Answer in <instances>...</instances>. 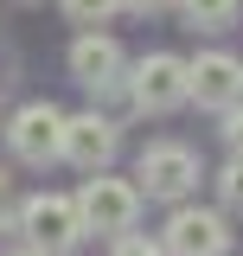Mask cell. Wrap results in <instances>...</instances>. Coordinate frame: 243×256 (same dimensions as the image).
Returning <instances> with one entry per match:
<instances>
[{"label":"cell","mask_w":243,"mask_h":256,"mask_svg":"<svg viewBox=\"0 0 243 256\" xmlns=\"http://www.w3.org/2000/svg\"><path fill=\"white\" fill-rule=\"evenodd\" d=\"M58 6H64V20H70V26H109L128 0H58Z\"/></svg>","instance_id":"11"},{"label":"cell","mask_w":243,"mask_h":256,"mask_svg":"<svg viewBox=\"0 0 243 256\" xmlns=\"http://www.w3.org/2000/svg\"><path fill=\"white\" fill-rule=\"evenodd\" d=\"M192 102L198 109H237L243 102V58H230V52H198L192 58Z\"/></svg>","instance_id":"8"},{"label":"cell","mask_w":243,"mask_h":256,"mask_svg":"<svg viewBox=\"0 0 243 256\" xmlns=\"http://www.w3.org/2000/svg\"><path fill=\"white\" fill-rule=\"evenodd\" d=\"M134 180H141V192H148V198L180 205L186 192L198 186V154H192V148H180V141H154L148 154H141V166H134Z\"/></svg>","instance_id":"5"},{"label":"cell","mask_w":243,"mask_h":256,"mask_svg":"<svg viewBox=\"0 0 243 256\" xmlns=\"http://www.w3.org/2000/svg\"><path fill=\"white\" fill-rule=\"evenodd\" d=\"M13 256H52V250H38V244H26V250H13Z\"/></svg>","instance_id":"17"},{"label":"cell","mask_w":243,"mask_h":256,"mask_svg":"<svg viewBox=\"0 0 243 256\" xmlns=\"http://www.w3.org/2000/svg\"><path fill=\"white\" fill-rule=\"evenodd\" d=\"M160 237H166V256H224L230 250V218L205 212V205H180Z\"/></svg>","instance_id":"7"},{"label":"cell","mask_w":243,"mask_h":256,"mask_svg":"<svg viewBox=\"0 0 243 256\" xmlns=\"http://www.w3.org/2000/svg\"><path fill=\"white\" fill-rule=\"evenodd\" d=\"M20 230H26V244H38V250H52V256H70L90 237L84 205L64 198V192H32L26 205H20Z\"/></svg>","instance_id":"1"},{"label":"cell","mask_w":243,"mask_h":256,"mask_svg":"<svg viewBox=\"0 0 243 256\" xmlns=\"http://www.w3.org/2000/svg\"><path fill=\"white\" fill-rule=\"evenodd\" d=\"M160 6H180V0H128V13H160Z\"/></svg>","instance_id":"15"},{"label":"cell","mask_w":243,"mask_h":256,"mask_svg":"<svg viewBox=\"0 0 243 256\" xmlns=\"http://www.w3.org/2000/svg\"><path fill=\"white\" fill-rule=\"evenodd\" d=\"M109 256H166V237H148V230H122Z\"/></svg>","instance_id":"12"},{"label":"cell","mask_w":243,"mask_h":256,"mask_svg":"<svg viewBox=\"0 0 243 256\" xmlns=\"http://www.w3.org/2000/svg\"><path fill=\"white\" fill-rule=\"evenodd\" d=\"M122 70H128V58H122V45H116L102 26H84L77 38H70V77H77L90 96H102V90H116V84H128Z\"/></svg>","instance_id":"6"},{"label":"cell","mask_w":243,"mask_h":256,"mask_svg":"<svg viewBox=\"0 0 243 256\" xmlns=\"http://www.w3.org/2000/svg\"><path fill=\"white\" fill-rule=\"evenodd\" d=\"M218 198H224V212H237V218H243V154L218 173Z\"/></svg>","instance_id":"13"},{"label":"cell","mask_w":243,"mask_h":256,"mask_svg":"<svg viewBox=\"0 0 243 256\" xmlns=\"http://www.w3.org/2000/svg\"><path fill=\"white\" fill-rule=\"evenodd\" d=\"M237 6H243V0H180L186 26H198V32H224V26H237Z\"/></svg>","instance_id":"10"},{"label":"cell","mask_w":243,"mask_h":256,"mask_svg":"<svg viewBox=\"0 0 243 256\" xmlns=\"http://www.w3.org/2000/svg\"><path fill=\"white\" fill-rule=\"evenodd\" d=\"M64 160H70L77 173H102V166L116 160V122L96 116V109L70 116V122H64Z\"/></svg>","instance_id":"9"},{"label":"cell","mask_w":243,"mask_h":256,"mask_svg":"<svg viewBox=\"0 0 243 256\" xmlns=\"http://www.w3.org/2000/svg\"><path fill=\"white\" fill-rule=\"evenodd\" d=\"M224 141L243 154V102H237V109H224Z\"/></svg>","instance_id":"14"},{"label":"cell","mask_w":243,"mask_h":256,"mask_svg":"<svg viewBox=\"0 0 243 256\" xmlns=\"http://www.w3.org/2000/svg\"><path fill=\"white\" fill-rule=\"evenodd\" d=\"M64 116L58 102H26V109H13V122H6V148L13 160H26V166H45V160H64Z\"/></svg>","instance_id":"4"},{"label":"cell","mask_w":243,"mask_h":256,"mask_svg":"<svg viewBox=\"0 0 243 256\" xmlns=\"http://www.w3.org/2000/svg\"><path fill=\"white\" fill-rule=\"evenodd\" d=\"M6 212H13V180L0 173V224H6Z\"/></svg>","instance_id":"16"},{"label":"cell","mask_w":243,"mask_h":256,"mask_svg":"<svg viewBox=\"0 0 243 256\" xmlns=\"http://www.w3.org/2000/svg\"><path fill=\"white\" fill-rule=\"evenodd\" d=\"M128 102L141 116H173L180 102H192V64L173 58V52H148L128 70Z\"/></svg>","instance_id":"2"},{"label":"cell","mask_w":243,"mask_h":256,"mask_svg":"<svg viewBox=\"0 0 243 256\" xmlns=\"http://www.w3.org/2000/svg\"><path fill=\"white\" fill-rule=\"evenodd\" d=\"M141 180H116L109 166L102 173H90L84 186H77V205H84V224L90 230H102V237H122V230H134L141 224Z\"/></svg>","instance_id":"3"}]
</instances>
